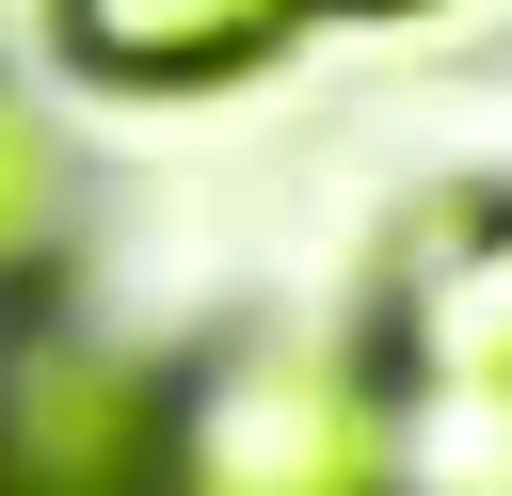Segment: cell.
Instances as JSON below:
<instances>
[{"mask_svg":"<svg viewBox=\"0 0 512 496\" xmlns=\"http://www.w3.org/2000/svg\"><path fill=\"white\" fill-rule=\"evenodd\" d=\"M160 496H384V384L320 336H240L176 384Z\"/></svg>","mask_w":512,"mask_h":496,"instance_id":"1","label":"cell"},{"mask_svg":"<svg viewBox=\"0 0 512 496\" xmlns=\"http://www.w3.org/2000/svg\"><path fill=\"white\" fill-rule=\"evenodd\" d=\"M160 448H176V368L48 304L0 320V480L16 496H160Z\"/></svg>","mask_w":512,"mask_h":496,"instance_id":"2","label":"cell"},{"mask_svg":"<svg viewBox=\"0 0 512 496\" xmlns=\"http://www.w3.org/2000/svg\"><path fill=\"white\" fill-rule=\"evenodd\" d=\"M320 0H48L64 64L112 80V96H192V80H240L304 32Z\"/></svg>","mask_w":512,"mask_h":496,"instance_id":"3","label":"cell"},{"mask_svg":"<svg viewBox=\"0 0 512 496\" xmlns=\"http://www.w3.org/2000/svg\"><path fill=\"white\" fill-rule=\"evenodd\" d=\"M368 368L512 384V208H464L432 256H400V288H384V352H368Z\"/></svg>","mask_w":512,"mask_h":496,"instance_id":"4","label":"cell"},{"mask_svg":"<svg viewBox=\"0 0 512 496\" xmlns=\"http://www.w3.org/2000/svg\"><path fill=\"white\" fill-rule=\"evenodd\" d=\"M384 384V496H512V384L368 368Z\"/></svg>","mask_w":512,"mask_h":496,"instance_id":"5","label":"cell"},{"mask_svg":"<svg viewBox=\"0 0 512 496\" xmlns=\"http://www.w3.org/2000/svg\"><path fill=\"white\" fill-rule=\"evenodd\" d=\"M64 272V144L0 96V304H48Z\"/></svg>","mask_w":512,"mask_h":496,"instance_id":"6","label":"cell"},{"mask_svg":"<svg viewBox=\"0 0 512 496\" xmlns=\"http://www.w3.org/2000/svg\"><path fill=\"white\" fill-rule=\"evenodd\" d=\"M320 16H432V0H320Z\"/></svg>","mask_w":512,"mask_h":496,"instance_id":"7","label":"cell"},{"mask_svg":"<svg viewBox=\"0 0 512 496\" xmlns=\"http://www.w3.org/2000/svg\"><path fill=\"white\" fill-rule=\"evenodd\" d=\"M0 496H16V480H0Z\"/></svg>","mask_w":512,"mask_h":496,"instance_id":"8","label":"cell"}]
</instances>
